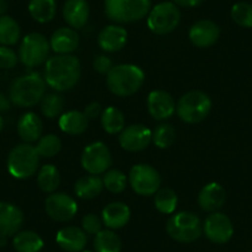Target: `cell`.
<instances>
[{"mask_svg":"<svg viewBox=\"0 0 252 252\" xmlns=\"http://www.w3.org/2000/svg\"><path fill=\"white\" fill-rule=\"evenodd\" d=\"M181 23V11L173 1H162L152 6L147 15V26L156 35H167Z\"/></svg>","mask_w":252,"mask_h":252,"instance_id":"8","label":"cell"},{"mask_svg":"<svg viewBox=\"0 0 252 252\" xmlns=\"http://www.w3.org/2000/svg\"><path fill=\"white\" fill-rule=\"evenodd\" d=\"M50 46L57 55H71L79 46L78 32L72 28L58 29L51 36Z\"/></svg>","mask_w":252,"mask_h":252,"instance_id":"22","label":"cell"},{"mask_svg":"<svg viewBox=\"0 0 252 252\" xmlns=\"http://www.w3.org/2000/svg\"><path fill=\"white\" fill-rule=\"evenodd\" d=\"M64 108V98L58 92L47 94L41 100V111L48 119H55L62 115Z\"/></svg>","mask_w":252,"mask_h":252,"instance_id":"34","label":"cell"},{"mask_svg":"<svg viewBox=\"0 0 252 252\" xmlns=\"http://www.w3.org/2000/svg\"><path fill=\"white\" fill-rule=\"evenodd\" d=\"M178 205L177 193L171 188H159L155 194V207L161 214H173Z\"/></svg>","mask_w":252,"mask_h":252,"instance_id":"33","label":"cell"},{"mask_svg":"<svg viewBox=\"0 0 252 252\" xmlns=\"http://www.w3.org/2000/svg\"><path fill=\"white\" fill-rule=\"evenodd\" d=\"M203 231L209 241L219 245L226 244L234 235V225L227 215L215 212L205 219Z\"/></svg>","mask_w":252,"mask_h":252,"instance_id":"13","label":"cell"},{"mask_svg":"<svg viewBox=\"0 0 252 252\" xmlns=\"http://www.w3.org/2000/svg\"><path fill=\"white\" fill-rule=\"evenodd\" d=\"M58 126L64 134L78 136L84 134L88 129V119L83 111L69 110L63 113L58 119Z\"/></svg>","mask_w":252,"mask_h":252,"instance_id":"25","label":"cell"},{"mask_svg":"<svg viewBox=\"0 0 252 252\" xmlns=\"http://www.w3.org/2000/svg\"><path fill=\"white\" fill-rule=\"evenodd\" d=\"M226 192L217 182L208 183L200 189L198 194V204L204 212L215 213L225 204Z\"/></svg>","mask_w":252,"mask_h":252,"instance_id":"20","label":"cell"},{"mask_svg":"<svg viewBox=\"0 0 252 252\" xmlns=\"http://www.w3.org/2000/svg\"><path fill=\"white\" fill-rule=\"evenodd\" d=\"M10 99H9L5 94H3L0 92V113H5V111H8L9 109H10Z\"/></svg>","mask_w":252,"mask_h":252,"instance_id":"44","label":"cell"},{"mask_svg":"<svg viewBox=\"0 0 252 252\" xmlns=\"http://www.w3.org/2000/svg\"><path fill=\"white\" fill-rule=\"evenodd\" d=\"M105 14L109 20L116 24L140 21L149 15L151 0H105Z\"/></svg>","mask_w":252,"mask_h":252,"instance_id":"4","label":"cell"},{"mask_svg":"<svg viewBox=\"0 0 252 252\" xmlns=\"http://www.w3.org/2000/svg\"><path fill=\"white\" fill-rule=\"evenodd\" d=\"M176 141V129L171 124H159L152 131V142L158 149H168Z\"/></svg>","mask_w":252,"mask_h":252,"instance_id":"36","label":"cell"},{"mask_svg":"<svg viewBox=\"0 0 252 252\" xmlns=\"http://www.w3.org/2000/svg\"><path fill=\"white\" fill-rule=\"evenodd\" d=\"M3 129H4V120H3V118L0 116V132L3 131Z\"/></svg>","mask_w":252,"mask_h":252,"instance_id":"47","label":"cell"},{"mask_svg":"<svg viewBox=\"0 0 252 252\" xmlns=\"http://www.w3.org/2000/svg\"><path fill=\"white\" fill-rule=\"evenodd\" d=\"M63 19L74 30L83 29L89 20V4L87 0H67L62 9Z\"/></svg>","mask_w":252,"mask_h":252,"instance_id":"19","label":"cell"},{"mask_svg":"<svg viewBox=\"0 0 252 252\" xmlns=\"http://www.w3.org/2000/svg\"><path fill=\"white\" fill-rule=\"evenodd\" d=\"M61 183L60 171L53 164H45L37 173V186L42 192L55 193Z\"/></svg>","mask_w":252,"mask_h":252,"instance_id":"30","label":"cell"},{"mask_svg":"<svg viewBox=\"0 0 252 252\" xmlns=\"http://www.w3.org/2000/svg\"><path fill=\"white\" fill-rule=\"evenodd\" d=\"M232 21L240 28H252V4L247 1H239L234 4L230 11Z\"/></svg>","mask_w":252,"mask_h":252,"instance_id":"37","label":"cell"},{"mask_svg":"<svg viewBox=\"0 0 252 252\" xmlns=\"http://www.w3.org/2000/svg\"><path fill=\"white\" fill-rule=\"evenodd\" d=\"M212 99L202 91H190L179 98L176 105L177 115L187 124H198L212 110Z\"/></svg>","mask_w":252,"mask_h":252,"instance_id":"5","label":"cell"},{"mask_svg":"<svg viewBox=\"0 0 252 252\" xmlns=\"http://www.w3.org/2000/svg\"><path fill=\"white\" fill-rule=\"evenodd\" d=\"M147 109L155 120L163 121L176 111V101L166 91H152L147 96Z\"/></svg>","mask_w":252,"mask_h":252,"instance_id":"16","label":"cell"},{"mask_svg":"<svg viewBox=\"0 0 252 252\" xmlns=\"http://www.w3.org/2000/svg\"><path fill=\"white\" fill-rule=\"evenodd\" d=\"M103 179L98 176H94V174L82 177L74 184V193H76V195L84 200L96 198L103 192Z\"/></svg>","mask_w":252,"mask_h":252,"instance_id":"26","label":"cell"},{"mask_svg":"<svg viewBox=\"0 0 252 252\" xmlns=\"http://www.w3.org/2000/svg\"><path fill=\"white\" fill-rule=\"evenodd\" d=\"M43 124L40 116L35 113H25L18 121V134L26 144H32L42 136Z\"/></svg>","mask_w":252,"mask_h":252,"instance_id":"24","label":"cell"},{"mask_svg":"<svg viewBox=\"0 0 252 252\" xmlns=\"http://www.w3.org/2000/svg\"><path fill=\"white\" fill-rule=\"evenodd\" d=\"M28 9L33 20L40 24H46L55 18L57 4L56 0H30Z\"/></svg>","mask_w":252,"mask_h":252,"instance_id":"28","label":"cell"},{"mask_svg":"<svg viewBox=\"0 0 252 252\" xmlns=\"http://www.w3.org/2000/svg\"><path fill=\"white\" fill-rule=\"evenodd\" d=\"M93 67L98 73L100 74H108L109 72L113 68V61L105 55H100L98 57H95L93 62Z\"/></svg>","mask_w":252,"mask_h":252,"instance_id":"41","label":"cell"},{"mask_svg":"<svg viewBox=\"0 0 252 252\" xmlns=\"http://www.w3.org/2000/svg\"><path fill=\"white\" fill-rule=\"evenodd\" d=\"M161 176L158 171L146 163L135 164L129 173V183L132 190L142 197L156 194L161 188Z\"/></svg>","mask_w":252,"mask_h":252,"instance_id":"10","label":"cell"},{"mask_svg":"<svg viewBox=\"0 0 252 252\" xmlns=\"http://www.w3.org/2000/svg\"><path fill=\"white\" fill-rule=\"evenodd\" d=\"M46 95V81L40 73L24 74L13 82L9 99L20 108H32Z\"/></svg>","mask_w":252,"mask_h":252,"instance_id":"2","label":"cell"},{"mask_svg":"<svg viewBox=\"0 0 252 252\" xmlns=\"http://www.w3.org/2000/svg\"><path fill=\"white\" fill-rule=\"evenodd\" d=\"M8 10V1L6 0H0V16L5 15Z\"/></svg>","mask_w":252,"mask_h":252,"instance_id":"45","label":"cell"},{"mask_svg":"<svg viewBox=\"0 0 252 252\" xmlns=\"http://www.w3.org/2000/svg\"><path fill=\"white\" fill-rule=\"evenodd\" d=\"M152 142V131L142 124L126 126L119 134V144L129 152L144 151Z\"/></svg>","mask_w":252,"mask_h":252,"instance_id":"14","label":"cell"},{"mask_svg":"<svg viewBox=\"0 0 252 252\" xmlns=\"http://www.w3.org/2000/svg\"><path fill=\"white\" fill-rule=\"evenodd\" d=\"M126 42H127V31L118 24L105 26L98 35L99 47L104 52H118L125 47Z\"/></svg>","mask_w":252,"mask_h":252,"instance_id":"18","label":"cell"},{"mask_svg":"<svg viewBox=\"0 0 252 252\" xmlns=\"http://www.w3.org/2000/svg\"><path fill=\"white\" fill-rule=\"evenodd\" d=\"M84 115L87 116V119L88 120H93V119H96L99 118V116H101V113H103V110H101V105L99 103H96V101H92V103H89L88 105H86V108H84Z\"/></svg>","mask_w":252,"mask_h":252,"instance_id":"42","label":"cell"},{"mask_svg":"<svg viewBox=\"0 0 252 252\" xmlns=\"http://www.w3.org/2000/svg\"><path fill=\"white\" fill-rule=\"evenodd\" d=\"M145 82V72L136 64L123 63L106 74L109 91L118 96H130L140 91Z\"/></svg>","mask_w":252,"mask_h":252,"instance_id":"3","label":"cell"},{"mask_svg":"<svg viewBox=\"0 0 252 252\" xmlns=\"http://www.w3.org/2000/svg\"><path fill=\"white\" fill-rule=\"evenodd\" d=\"M21 36L18 21L9 15L0 16V45L14 46L19 42Z\"/></svg>","mask_w":252,"mask_h":252,"instance_id":"31","label":"cell"},{"mask_svg":"<svg viewBox=\"0 0 252 252\" xmlns=\"http://www.w3.org/2000/svg\"><path fill=\"white\" fill-rule=\"evenodd\" d=\"M45 209L48 217L55 221L66 222L73 219L78 212L74 198L66 193H51L45 200Z\"/></svg>","mask_w":252,"mask_h":252,"instance_id":"12","label":"cell"},{"mask_svg":"<svg viewBox=\"0 0 252 252\" xmlns=\"http://www.w3.org/2000/svg\"><path fill=\"white\" fill-rule=\"evenodd\" d=\"M43 245L42 237L32 230H24L14 235L13 246L16 252H40Z\"/></svg>","mask_w":252,"mask_h":252,"instance_id":"27","label":"cell"},{"mask_svg":"<svg viewBox=\"0 0 252 252\" xmlns=\"http://www.w3.org/2000/svg\"><path fill=\"white\" fill-rule=\"evenodd\" d=\"M50 50V41H47L42 33L31 32L21 41L19 60L28 68H33L47 61Z\"/></svg>","mask_w":252,"mask_h":252,"instance_id":"9","label":"cell"},{"mask_svg":"<svg viewBox=\"0 0 252 252\" xmlns=\"http://www.w3.org/2000/svg\"><path fill=\"white\" fill-rule=\"evenodd\" d=\"M111 152L104 142L95 141L86 146L82 152L81 164L89 174L99 176L109 171L111 166Z\"/></svg>","mask_w":252,"mask_h":252,"instance_id":"11","label":"cell"},{"mask_svg":"<svg viewBox=\"0 0 252 252\" xmlns=\"http://www.w3.org/2000/svg\"><path fill=\"white\" fill-rule=\"evenodd\" d=\"M94 250L95 252H120V237L116 235L114 230H101L94 237Z\"/></svg>","mask_w":252,"mask_h":252,"instance_id":"32","label":"cell"},{"mask_svg":"<svg viewBox=\"0 0 252 252\" xmlns=\"http://www.w3.org/2000/svg\"><path fill=\"white\" fill-rule=\"evenodd\" d=\"M6 242H8V237L0 235V246H5Z\"/></svg>","mask_w":252,"mask_h":252,"instance_id":"46","label":"cell"},{"mask_svg":"<svg viewBox=\"0 0 252 252\" xmlns=\"http://www.w3.org/2000/svg\"><path fill=\"white\" fill-rule=\"evenodd\" d=\"M251 252H252V251H251Z\"/></svg>","mask_w":252,"mask_h":252,"instance_id":"49","label":"cell"},{"mask_svg":"<svg viewBox=\"0 0 252 252\" xmlns=\"http://www.w3.org/2000/svg\"><path fill=\"white\" fill-rule=\"evenodd\" d=\"M35 147L40 157L52 158L56 155L60 154L61 149H62V141H61V139L57 135L47 134L40 137Z\"/></svg>","mask_w":252,"mask_h":252,"instance_id":"35","label":"cell"},{"mask_svg":"<svg viewBox=\"0 0 252 252\" xmlns=\"http://www.w3.org/2000/svg\"><path fill=\"white\" fill-rule=\"evenodd\" d=\"M103 184L104 188L109 190L110 193H121L125 190L126 184H127V177L124 172L119 169H110L106 171L103 176Z\"/></svg>","mask_w":252,"mask_h":252,"instance_id":"38","label":"cell"},{"mask_svg":"<svg viewBox=\"0 0 252 252\" xmlns=\"http://www.w3.org/2000/svg\"><path fill=\"white\" fill-rule=\"evenodd\" d=\"M167 234L183 244L194 242L202 236L203 224L199 218L190 212H179L172 215L167 222Z\"/></svg>","mask_w":252,"mask_h":252,"instance_id":"7","label":"cell"},{"mask_svg":"<svg viewBox=\"0 0 252 252\" xmlns=\"http://www.w3.org/2000/svg\"><path fill=\"white\" fill-rule=\"evenodd\" d=\"M56 242L63 251L82 252L88 242V237L81 227L67 226L57 232Z\"/></svg>","mask_w":252,"mask_h":252,"instance_id":"21","label":"cell"},{"mask_svg":"<svg viewBox=\"0 0 252 252\" xmlns=\"http://www.w3.org/2000/svg\"><path fill=\"white\" fill-rule=\"evenodd\" d=\"M40 155L31 144L18 145L8 156V171L14 178L28 179L37 172Z\"/></svg>","mask_w":252,"mask_h":252,"instance_id":"6","label":"cell"},{"mask_svg":"<svg viewBox=\"0 0 252 252\" xmlns=\"http://www.w3.org/2000/svg\"><path fill=\"white\" fill-rule=\"evenodd\" d=\"M82 252H94V251H91V250H83Z\"/></svg>","mask_w":252,"mask_h":252,"instance_id":"48","label":"cell"},{"mask_svg":"<svg viewBox=\"0 0 252 252\" xmlns=\"http://www.w3.org/2000/svg\"><path fill=\"white\" fill-rule=\"evenodd\" d=\"M24 214L20 208L8 202H0V235L10 237L20 231Z\"/></svg>","mask_w":252,"mask_h":252,"instance_id":"17","label":"cell"},{"mask_svg":"<svg viewBox=\"0 0 252 252\" xmlns=\"http://www.w3.org/2000/svg\"><path fill=\"white\" fill-rule=\"evenodd\" d=\"M19 56L9 46H0V68L11 69L16 66Z\"/></svg>","mask_w":252,"mask_h":252,"instance_id":"40","label":"cell"},{"mask_svg":"<svg viewBox=\"0 0 252 252\" xmlns=\"http://www.w3.org/2000/svg\"><path fill=\"white\" fill-rule=\"evenodd\" d=\"M177 6L182 8H195L203 3V0H172Z\"/></svg>","mask_w":252,"mask_h":252,"instance_id":"43","label":"cell"},{"mask_svg":"<svg viewBox=\"0 0 252 252\" xmlns=\"http://www.w3.org/2000/svg\"><path fill=\"white\" fill-rule=\"evenodd\" d=\"M103 225L104 222L101 220V217L93 214V213L84 215L82 219V229L88 235H96L103 230Z\"/></svg>","mask_w":252,"mask_h":252,"instance_id":"39","label":"cell"},{"mask_svg":"<svg viewBox=\"0 0 252 252\" xmlns=\"http://www.w3.org/2000/svg\"><path fill=\"white\" fill-rule=\"evenodd\" d=\"M131 218V210L125 203L113 202L101 212V220L110 230H118L125 226Z\"/></svg>","mask_w":252,"mask_h":252,"instance_id":"23","label":"cell"},{"mask_svg":"<svg viewBox=\"0 0 252 252\" xmlns=\"http://www.w3.org/2000/svg\"><path fill=\"white\" fill-rule=\"evenodd\" d=\"M81 74V62L73 55H57L46 61V84L58 93L73 88Z\"/></svg>","mask_w":252,"mask_h":252,"instance_id":"1","label":"cell"},{"mask_svg":"<svg viewBox=\"0 0 252 252\" xmlns=\"http://www.w3.org/2000/svg\"><path fill=\"white\" fill-rule=\"evenodd\" d=\"M100 121L104 131L111 135L120 134L125 127V116H124L123 111L119 110L115 106H109V108L104 109L100 116Z\"/></svg>","mask_w":252,"mask_h":252,"instance_id":"29","label":"cell"},{"mask_svg":"<svg viewBox=\"0 0 252 252\" xmlns=\"http://www.w3.org/2000/svg\"><path fill=\"white\" fill-rule=\"evenodd\" d=\"M189 40L199 48H208L220 37V28L212 20H199L189 29Z\"/></svg>","mask_w":252,"mask_h":252,"instance_id":"15","label":"cell"}]
</instances>
